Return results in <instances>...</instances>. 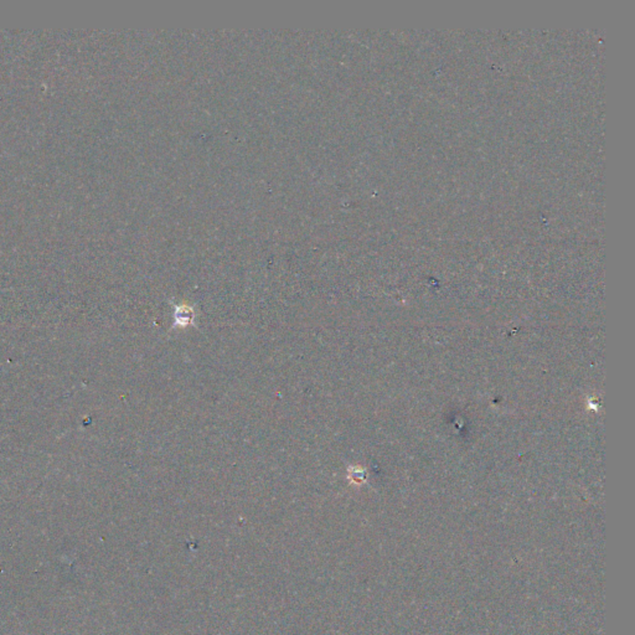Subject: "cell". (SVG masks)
Wrapping results in <instances>:
<instances>
[{"mask_svg":"<svg viewBox=\"0 0 635 635\" xmlns=\"http://www.w3.org/2000/svg\"><path fill=\"white\" fill-rule=\"evenodd\" d=\"M193 312L187 307H175V313H174V325L175 326H186L192 321Z\"/></svg>","mask_w":635,"mask_h":635,"instance_id":"cell-1","label":"cell"}]
</instances>
